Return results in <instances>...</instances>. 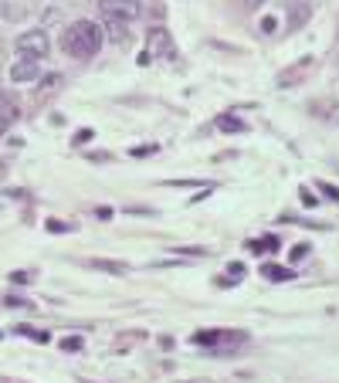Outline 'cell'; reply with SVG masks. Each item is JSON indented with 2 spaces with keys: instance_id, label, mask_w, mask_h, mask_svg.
<instances>
[{
  "instance_id": "5bb4252c",
  "label": "cell",
  "mask_w": 339,
  "mask_h": 383,
  "mask_svg": "<svg viewBox=\"0 0 339 383\" xmlns=\"http://www.w3.org/2000/svg\"><path fill=\"white\" fill-rule=\"evenodd\" d=\"M17 17H24V11L14 7L11 0H0V21H17Z\"/></svg>"
},
{
  "instance_id": "30bf717a",
  "label": "cell",
  "mask_w": 339,
  "mask_h": 383,
  "mask_svg": "<svg viewBox=\"0 0 339 383\" xmlns=\"http://www.w3.org/2000/svg\"><path fill=\"white\" fill-rule=\"evenodd\" d=\"M262 278H268V282H292L295 272L282 268V265H262Z\"/></svg>"
},
{
  "instance_id": "ba28073f",
  "label": "cell",
  "mask_w": 339,
  "mask_h": 383,
  "mask_svg": "<svg viewBox=\"0 0 339 383\" xmlns=\"http://www.w3.org/2000/svg\"><path fill=\"white\" fill-rule=\"evenodd\" d=\"M89 265H92L95 272H106V275H126L129 272L126 261H112V258H92Z\"/></svg>"
},
{
  "instance_id": "ac0fdd59",
  "label": "cell",
  "mask_w": 339,
  "mask_h": 383,
  "mask_svg": "<svg viewBox=\"0 0 339 383\" xmlns=\"http://www.w3.org/2000/svg\"><path fill=\"white\" fill-rule=\"evenodd\" d=\"M275 31H278V21H275V17H265V21H262V34H268V38H272Z\"/></svg>"
},
{
  "instance_id": "7402d4cb",
  "label": "cell",
  "mask_w": 339,
  "mask_h": 383,
  "mask_svg": "<svg viewBox=\"0 0 339 383\" xmlns=\"http://www.w3.org/2000/svg\"><path fill=\"white\" fill-rule=\"evenodd\" d=\"M306 255H309V245H299V248H292V261L306 258Z\"/></svg>"
},
{
  "instance_id": "484cf974",
  "label": "cell",
  "mask_w": 339,
  "mask_h": 383,
  "mask_svg": "<svg viewBox=\"0 0 339 383\" xmlns=\"http://www.w3.org/2000/svg\"><path fill=\"white\" fill-rule=\"evenodd\" d=\"M4 173H7V167H4V160H0V177H4Z\"/></svg>"
},
{
  "instance_id": "8fae6325",
  "label": "cell",
  "mask_w": 339,
  "mask_h": 383,
  "mask_svg": "<svg viewBox=\"0 0 339 383\" xmlns=\"http://www.w3.org/2000/svg\"><path fill=\"white\" fill-rule=\"evenodd\" d=\"M17 116H21V112H17V106H14V102H11L7 95H0V126L14 123Z\"/></svg>"
},
{
  "instance_id": "7a4b0ae2",
  "label": "cell",
  "mask_w": 339,
  "mask_h": 383,
  "mask_svg": "<svg viewBox=\"0 0 339 383\" xmlns=\"http://www.w3.org/2000/svg\"><path fill=\"white\" fill-rule=\"evenodd\" d=\"M17 51L24 55V58H45L48 51H51V38L45 34V28H31V31H21L17 34Z\"/></svg>"
},
{
  "instance_id": "cb8c5ba5",
  "label": "cell",
  "mask_w": 339,
  "mask_h": 383,
  "mask_svg": "<svg viewBox=\"0 0 339 383\" xmlns=\"http://www.w3.org/2000/svg\"><path fill=\"white\" fill-rule=\"evenodd\" d=\"M153 153V146H136V150H133V156H150Z\"/></svg>"
},
{
  "instance_id": "8992f818",
  "label": "cell",
  "mask_w": 339,
  "mask_h": 383,
  "mask_svg": "<svg viewBox=\"0 0 339 383\" xmlns=\"http://www.w3.org/2000/svg\"><path fill=\"white\" fill-rule=\"evenodd\" d=\"M65 89V78L58 75V72H51V75L38 78V89H34V99L38 102H48V99H55V95Z\"/></svg>"
},
{
  "instance_id": "d6986e66",
  "label": "cell",
  "mask_w": 339,
  "mask_h": 383,
  "mask_svg": "<svg viewBox=\"0 0 339 383\" xmlns=\"http://www.w3.org/2000/svg\"><path fill=\"white\" fill-rule=\"evenodd\" d=\"M319 190H323L329 200H339V187H333V184H319Z\"/></svg>"
},
{
  "instance_id": "4fadbf2b",
  "label": "cell",
  "mask_w": 339,
  "mask_h": 383,
  "mask_svg": "<svg viewBox=\"0 0 339 383\" xmlns=\"http://www.w3.org/2000/svg\"><path fill=\"white\" fill-rule=\"evenodd\" d=\"M217 126H221L224 133H245V129H248V126L241 123L238 116H221V119H217Z\"/></svg>"
},
{
  "instance_id": "44dd1931",
  "label": "cell",
  "mask_w": 339,
  "mask_h": 383,
  "mask_svg": "<svg viewBox=\"0 0 339 383\" xmlns=\"http://www.w3.org/2000/svg\"><path fill=\"white\" fill-rule=\"evenodd\" d=\"M48 231H55V234H58V231H72V224H62V221H48Z\"/></svg>"
},
{
  "instance_id": "9a60e30c",
  "label": "cell",
  "mask_w": 339,
  "mask_h": 383,
  "mask_svg": "<svg viewBox=\"0 0 339 383\" xmlns=\"http://www.w3.org/2000/svg\"><path fill=\"white\" fill-rule=\"evenodd\" d=\"M17 333H21V336H28V339H34V343H48V333H45V329H31V326H17Z\"/></svg>"
},
{
  "instance_id": "e0dca14e",
  "label": "cell",
  "mask_w": 339,
  "mask_h": 383,
  "mask_svg": "<svg viewBox=\"0 0 339 383\" xmlns=\"http://www.w3.org/2000/svg\"><path fill=\"white\" fill-rule=\"evenodd\" d=\"M241 278H245V265H241V261L228 265V282H241Z\"/></svg>"
},
{
  "instance_id": "52a82bcc",
  "label": "cell",
  "mask_w": 339,
  "mask_h": 383,
  "mask_svg": "<svg viewBox=\"0 0 339 383\" xmlns=\"http://www.w3.org/2000/svg\"><path fill=\"white\" fill-rule=\"evenodd\" d=\"M112 45H129V28H126V21H109L106 17V28H102Z\"/></svg>"
},
{
  "instance_id": "9c48e42d",
  "label": "cell",
  "mask_w": 339,
  "mask_h": 383,
  "mask_svg": "<svg viewBox=\"0 0 339 383\" xmlns=\"http://www.w3.org/2000/svg\"><path fill=\"white\" fill-rule=\"evenodd\" d=\"M309 65H312V58H302L299 65H292V68H285L282 75H278V85L285 89V85H299V78H302V72H306Z\"/></svg>"
},
{
  "instance_id": "7c38bea8",
  "label": "cell",
  "mask_w": 339,
  "mask_h": 383,
  "mask_svg": "<svg viewBox=\"0 0 339 383\" xmlns=\"http://www.w3.org/2000/svg\"><path fill=\"white\" fill-rule=\"evenodd\" d=\"M278 241L275 238H262V241H251V245H248V251H251V255H268V251H278Z\"/></svg>"
},
{
  "instance_id": "603a6c76",
  "label": "cell",
  "mask_w": 339,
  "mask_h": 383,
  "mask_svg": "<svg viewBox=\"0 0 339 383\" xmlns=\"http://www.w3.org/2000/svg\"><path fill=\"white\" fill-rule=\"evenodd\" d=\"M95 217H99V221H112V211H109V207H99V211H95Z\"/></svg>"
},
{
  "instance_id": "4316f807",
  "label": "cell",
  "mask_w": 339,
  "mask_h": 383,
  "mask_svg": "<svg viewBox=\"0 0 339 383\" xmlns=\"http://www.w3.org/2000/svg\"><path fill=\"white\" fill-rule=\"evenodd\" d=\"M0 129H4V126H0Z\"/></svg>"
},
{
  "instance_id": "5b68a950",
  "label": "cell",
  "mask_w": 339,
  "mask_h": 383,
  "mask_svg": "<svg viewBox=\"0 0 339 383\" xmlns=\"http://www.w3.org/2000/svg\"><path fill=\"white\" fill-rule=\"evenodd\" d=\"M7 75H11V82L14 85H31V82H38L41 78V62L38 58H14V65L7 68Z\"/></svg>"
},
{
  "instance_id": "2e32d148",
  "label": "cell",
  "mask_w": 339,
  "mask_h": 383,
  "mask_svg": "<svg viewBox=\"0 0 339 383\" xmlns=\"http://www.w3.org/2000/svg\"><path fill=\"white\" fill-rule=\"evenodd\" d=\"M82 346H85V339H82V336H65L62 339V350L65 353H78Z\"/></svg>"
},
{
  "instance_id": "277c9868",
  "label": "cell",
  "mask_w": 339,
  "mask_h": 383,
  "mask_svg": "<svg viewBox=\"0 0 339 383\" xmlns=\"http://www.w3.org/2000/svg\"><path fill=\"white\" fill-rule=\"evenodd\" d=\"M99 11L109 17V21H136L143 17V0H99Z\"/></svg>"
},
{
  "instance_id": "3957f363",
  "label": "cell",
  "mask_w": 339,
  "mask_h": 383,
  "mask_svg": "<svg viewBox=\"0 0 339 383\" xmlns=\"http://www.w3.org/2000/svg\"><path fill=\"white\" fill-rule=\"evenodd\" d=\"M146 55L150 58H177V41L167 28H150L146 31Z\"/></svg>"
},
{
  "instance_id": "ffe728a7",
  "label": "cell",
  "mask_w": 339,
  "mask_h": 383,
  "mask_svg": "<svg viewBox=\"0 0 339 383\" xmlns=\"http://www.w3.org/2000/svg\"><path fill=\"white\" fill-rule=\"evenodd\" d=\"M89 139H95L92 129H78V133H75V143H78V146H82V143H89Z\"/></svg>"
},
{
  "instance_id": "6da1fadb",
  "label": "cell",
  "mask_w": 339,
  "mask_h": 383,
  "mask_svg": "<svg viewBox=\"0 0 339 383\" xmlns=\"http://www.w3.org/2000/svg\"><path fill=\"white\" fill-rule=\"evenodd\" d=\"M102 41H106V34H102V28L95 21H75L62 34V51L68 58H75V62H85V58L99 55Z\"/></svg>"
},
{
  "instance_id": "d4e9b609",
  "label": "cell",
  "mask_w": 339,
  "mask_h": 383,
  "mask_svg": "<svg viewBox=\"0 0 339 383\" xmlns=\"http://www.w3.org/2000/svg\"><path fill=\"white\" fill-rule=\"evenodd\" d=\"M31 272H17V275H14V282H31Z\"/></svg>"
}]
</instances>
